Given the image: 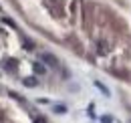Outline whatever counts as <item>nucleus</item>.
<instances>
[{"label":"nucleus","mask_w":131,"mask_h":123,"mask_svg":"<svg viewBox=\"0 0 131 123\" xmlns=\"http://www.w3.org/2000/svg\"><path fill=\"white\" fill-rule=\"evenodd\" d=\"M40 61L45 63L47 67H59L57 57H54V55H50V53H40Z\"/></svg>","instance_id":"f257e3e1"},{"label":"nucleus","mask_w":131,"mask_h":123,"mask_svg":"<svg viewBox=\"0 0 131 123\" xmlns=\"http://www.w3.org/2000/svg\"><path fill=\"white\" fill-rule=\"evenodd\" d=\"M22 85H24V87H36V85H38V79L26 77V79H22Z\"/></svg>","instance_id":"f03ea898"},{"label":"nucleus","mask_w":131,"mask_h":123,"mask_svg":"<svg viewBox=\"0 0 131 123\" xmlns=\"http://www.w3.org/2000/svg\"><path fill=\"white\" fill-rule=\"evenodd\" d=\"M32 69H34V73H38V75H45L47 73V67L42 63H32Z\"/></svg>","instance_id":"7ed1b4c3"},{"label":"nucleus","mask_w":131,"mask_h":123,"mask_svg":"<svg viewBox=\"0 0 131 123\" xmlns=\"http://www.w3.org/2000/svg\"><path fill=\"white\" fill-rule=\"evenodd\" d=\"M2 67H4L6 71H10V73L16 71V63H14V61H4V63H2Z\"/></svg>","instance_id":"20e7f679"},{"label":"nucleus","mask_w":131,"mask_h":123,"mask_svg":"<svg viewBox=\"0 0 131 123\" xmlns=\"http://www.w3.org/2000/svg\"><path fill=\"white\" fill-rule=\"evenodd\" d=\"M95 85H97L99 89H101V91H103V95H109V89H107V87H105V85H103V83H99V81H97V83H95Z\"/></svg>","instance_id":"39448f33"},{"label":"nucleus","mask_w":131,"mask_h":123,"mask_svg":"<svg viewBox=\"0 0 131 123\" xmlns=\"http://www.w3.org/2000/svg\"><path fill=\"white\" fill-rule=\"evenodd\" d=\"M2 22H4V24H8V26H12V28H16V24H14V20H10V18H6V16L2 18Z\"/></svg>","instance_id":"423d86ee"},{"label":"nucleus","mask_w":131,"mask_h":123,"mask_svg":"<svg viewBox=\"0 0 131 123\" xmlns=\"http://www.w3.org/2000/svg\"><path fill=\"white\" fill-rule=\"evenodd\" d=\"M24 46H26V48L30 50V48H34V43L30 40V38H24Z\"/></svg>","instance_id":"0eeeda50"},{"label":"nucleus","mask_w":131,"mask_h":123,"mask_svg":"<svg viewBox=\"0 0 131 123\" xmlns=\"http://www.w3.org/2000/svg\"><path fill=\"white\" fill-rule=\"evenodd\" d=\"M54 111L57 113H67V107L65 105H54Z\"/></svg>","instance_id":"6e6552de"},{"label":"nucleus","mask_w":131,"mask_h":123,"mask_svg":"<svg viewBox=\"0 0 131 123\" xmlns=\"http://www.w3.org/2000/svg\"><path fill=\"white\" fill-rule=\"evenodd\" d=\"M101 121H103V123H111V121H113V119H111V117H109V115H105V117H103V119H101Z\"/></svg>","instance_id":"1a4fd4ad"},{"label":"nucleus","mask_w":131,"mask_h":123,"mask_svg":"<svg viewBox=\"0 0 131 123\" xmlns=\"http://www.w3.org/2000/svg\"><path fill=\"white\" fill-rule=\"evenodd\" d=\"M34 121H36V123H47V119H45V117H36Z\"/></svg>","instance_id":"9d476101"}]
</instances>
